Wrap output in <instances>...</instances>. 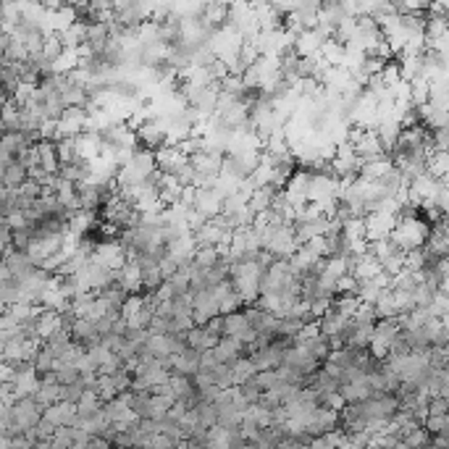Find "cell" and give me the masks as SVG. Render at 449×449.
Wrapping results in <instances>:
<instances>
[{
	"mask_svg": "<svg viewBox=\"0 0 449 449\" xmlns=\"http://www.w3.org/2000/svg\"><path fill=\"white\" fill-rule=\"evenodd\" d=\"M428 237V224L423 218H400L397 226L391 229L389 242L400 250V253H410V250H420Z\"/></svg>",
	"mask_w": 449,
	"mask_h": 449,
	"instance_id": "6da1fadb",
	"label": "cell"
},
{
	"mask_svg": "<svg viewBox=\"0 0 449 449\" xmlns=\"http://www.w3.org/2000/svg\"><path fill=\"white\" fill-rule=\"evenodd\" d=\"M400 323L397 318H389V321H376L373 323V336H371V345H368V352L371 358L376 360H384L389 355V347L391 342L400 336Z\"/></svg>",
	"mask_w": 449,
	"mask_h": 449,
	"instance_id": "7a4b0ae2",
	"label": "cell"
},
{
	"mask_svg": "<svg viewBox=\"0 0 449 449\" xmlns=\"http://www.w3.org/2000/svg\"><path fill=\"white\" fill-rule=\"evenodd\" d=\"M11 418H14V426H11V428H16L19 434H24V431H30V428H34V426L40 423V418H43V407L34 402L32 397H27V400H16V402L11 404Z\"/></svg>",
	"mask_w": 449,
	"mask_h": 449,
	"instance_id": "3957f363",
	"label": "cell"
},
{
	"mask_svg": "<svg viewBox=\"0 0 449 449\" xmlns=\"http://www.w3.org/2000/svg\"><path fill=\"white\" fill-rule=\"evenodd\" d=\"M281 365L284 368H292L295 373H299L302 378L305 376L315 373L318 368H321V362L308 352V347L305 345H292L284 349V355H281Z\"/></svg>",
	"mask_w": 449,
	"mask_h": 449,
	"instance_id": "277c9868",
	"label": "cell"
},
{
	"mask_svg": "<svg viewBox=\"0 0 449 449\" xmlns=\"http://www.w3.org/2000/svg\"><path fill=\"white\" fill-rule=\"evenodd\" d=\"M339 431V413H334L329 407H315L313 413L308 415V423H305V434L315 439V436H326Z\"/></svg>",
	"mask_w": 449,
	"mask_h": 449,
	"instance_id": "5b68a950",
	"label": "cell"
},
{
	"mask_svg": "<svg viewBox=\"0 0 449 449\" xmlns=\"http://www.w3.org/2000/svg\"><path fill=\"white\" fill-rule=\"evenodd\" d=\"M362 226H365V242L389 240L391 229L397 226V216L394 213H384V210H376V213L362 218Z\"/></svg>",
	"mask_w": 449,
	"mask_h": 449,
	"instance_id": "8992f818",
	"label": "cell"
},
{
	"mask_svg": "<svg viewBox=\"0 0 449 449\" xmlns=\"http://www.w3.org/2000/svg\"><path fill=\"white\" fill-rule=\"evenodd\" d=\"M11 384H14L16 400H27L40 387V376L32 365H19V368H14V381Z\"/></svg>",
	"mask_w": 449,
	"mask_h": 449,
	"instance_id": "52a82bcc",
	"label": "cell"
},
{
	"mask_svg": "<svg viewBox=\"0 0 449 449\" xmlns=\"http://www.w3.org/2000/svg\"><path fill=\"white\" fill-rule=\"evenodd\" d=\"M281 355H284V347L270 342L266 347H257L250 355V360H253V365L257 371H276L281 365Z\"/></svg>",
	"mask_w": 449,
	"mask_h": 449,
	"instance_id": "ba28073f",
	"label": "cell"
},
{
	"mask_svg": "<svg viewBox=\"0 0 449 449\" xmlns=\"http://www.w3.org/2000/svg\"><path fill=\"white\" fill-rule=\"evenodd\" d=\"M69 336H71V342L82 347L84 352L92 349V347L100 345V334H97V329H95V323H90V321H82V318H76L74 323H71Z\"/></svg>",
	"mask_w": 449,
	"mask_h": 449,
	"instance_id": "9c48e42d",
	"label": "cell"
},
{
	"mask_svg": "<svg viewBox=\"0 0 449 449\" xmlns=\"http://www.w3.org/2000/svg\"><path fill=\"white\" fill-rule=\"evenodd\" d=\"M152 158H155V168L161 171V174H176V168L184 165L189 158H184L179 152V148H174V145H163V148H158L152 152Z\"/></svg>",
	"mask_w": 449,
	"mask_h": 449,
	"instance_id": "30bf717a",
	"label": "cell"
},
{
	"mask_svg": "<svg viewBox=\"0 0 449 449\" xmlns=\"http://www.w3.org/2000/svg\"><path fill=\"white\" fill-rule=\"evenodd\" d=\"M210 352H213L216 362H221V365H231L237 358H247L244 355V345H242L240 339H234V336H221L218 345L213 347Z\"/></svg>",
	"mask_w": 449,
	"mask_h": 449,
	"instance_id": "8fae6325",
	"label": "cell"
},
{
	"mask_svg": "<svg viewBox=\"0 0 449 449\" xmlns=\"http://www.w3.org/2000/svg\"><path fill=\"white\" fill-rule=\"evenodd\" d=\"M116 284L126 292V295H139L142 292V268L135 260H126L121 270L116 273Z\"/></svg>",
	"mask_w": 449,
	"mask_h": 449,
	"instance_id": "7c38bea8",
	"label": "cell"
},
{
	"mask_svg": "<svg viewBox=\"0 0 449 449\" xmlns=\"http://www.w3.org/2000/svg\"><path fill=\"white\" fill-rule=\"evenodd\" d=\"M58 329H63V326H60V313H56V310H40V315L32 323V331L40 342H47Z\"/></svg>",
	"mask_w": 449,
	"mask_h": 449,
	"instance_id": "4fadbf2b",
	"label": "cell"
},
{
	"mask_svg": "<svg viewBox=\"0 0 449 449\" xmlns=\"http://www.w3.org/2000/svg\"><path fill=\"white\" fill-rule=\"evenodd\" d=\"M43 418L50 420L56 428H60V426H71L76 418V404H71V402L50 404V407L43 410Z\"/></svg>",
	"mask_w": 449,
	"mask_h": 449,
	"instance_id": "5bb4252c",
	"label": "cell"
},
{
	"mask_svg": "<svg viewBox=\"0 0 449 449\" xmlns=\"http://www.w3.org/2000/svg\"><path fill=\"white\" fill-rule=\"evenodd\" d=\"M34 152H37V165L45 168L47 174L58 171V155H56V142H34Z\"/></svg>",
	"mask_w": 449,
	"mask_h": 449,
	"instance_id": "9a60e30c",
	"label": "cell"
},
{
	"mask_svg": "<svg viewBox=\"0 0 449 449\" xmlns=\"http://www.w3.org/2000/svg\"><path fill=\"white\" fill-rule=\"evenodd\" d=\"M373 391L368 389L365 381H352V384H339V397L345 400V404H358L371 400Z\"/></svg>",
	"mask_w": 449,
	"mask_h": 449,
	"instance_id": "2e32d148",
	"label": "cell"
},
{
	"mask_svg": "<svg viewBox=\"0 0 449 449\" xmlns=\"http://www.w3.org/2000/svg\"><path fill=\"white\" fill-rule=\"evenodd\" d=\"M315 323H318V331H321L323 336H336V334H342V329H345L347 318L342 313H336L334 308H329Z\"/></svg>",
	"mask_w": 449,
	"mask_h": 449,
	"instance_id": "e0dca14e",
	"label": "cell"
},
{
	"mask_svg": "<svg viewBox=\"0 0 449 449\" xmlns=\"http://www.w3.org/2000/svg\"><path fill=\"white\" fill-rule=\"evenodd\" d=\"M58 352L53 349V347L43 345L40 347V352L34 355V362H32V368L37 371V376H45V373H53L56 368H58Z\"/></svg>",
	"mask_w": 449,
	"mask_h": 449,
	"instance_id": "ac0fdd59",
	"label": "cell"
},
{
	"mask_svg": "<svg viewBox=\"0 0 449 449\" xmlns=\"http://www.w3.org/2000/svg\"><path fill=\"white\" fill-rule=\"evenodd\" d=\"M32 400L40 404L43 410L50 407V404H58L60 402V384H47V381H40L37 391L32 394Z\"/></svg>",
	"mask_w": 449,
	"mask_h": 449,
	"instance_id": "d6986e66",
	"label": "cell"
},
{
	"mask_svg": "<svg viewBox=\"0 0 449 449\" xmlns=\"http://www.w3.org/2000/svg\"><path fill=\"white\" fill-rule=\"evenodd\" d=\"M231 381H234V387H240V384H247L255 373H257V368L253 365V360L250 358H237L231 365Z\"/></svg>",
	"mask_w": 449,
	"mask_h": 449,
	"instance_id": "ffe728a7",
	"label": "cell"
},
{
	"mask_svg": "<svg viewBox=\"0 0 449 449\" xmlns=\"http://www.w3.org/2000/svg\"><path fill=\"white\" fill-rule=\"evenodd\" d=\"M197 441L203 444V449H229V431H224L221 426H213Z\"/></svg>",
	"mask_w": 449,
	"mask_h": 449,
	"instance_id": "44dd1931",
	"label": "cell"
},
{
	"mask_svg": "<svg viewBox=\"0 0 449 449\" xmlns=\"http://www.w3.org/2000/svg\"><path fill=\"white\" fill-rule=\"evenodd\" d=\"M0 181H3V187H5V189L16 192V189H19V187L27 181V168H21L19 163L5 165V171L0 174Z\"/></svg>",
	"mask_w": 449,
	"mask_h": 449,
	"instance_id": "7402d4cb",
	"label": "cell"
},
{
	"mask_svg": "<svg viewBox=\"0 0 449 449\" xmlns=\"http://www.w3.org/2000/svg\"><path fill=\"white\" fill-rule=\"evenodd\" d=\"M218 260H221V253H218L216 247H197L195 255H192V266H195V268H203V270L216 268Z\"/></svg>",
	"mask_w": 449,
	"mask_h": 449,
	"instance_id": "603a6c76",
	"label": "cell"
},
{
	"mask_svg": "<svg viewBox=\"0 0 449 449\" xmlns=\"http://www.w3.org/2000/svg\"><path fill=\"white\" fill-rule=\"evenodd\" d=\"M420 428L428 436H449V415H426Z\"/></svg>",
	"mask_w": 449,
	"mask_h": 449,
	"instance_id": "cb8c5ba5",
	"label": "cell"
},
{
	"mask_svg": "<svg viewBox=\"0 0 449 449\" xmlns=\"http://www.w3.org/2000/svg\"><path fill=\"white\" fill-rule=\"evenodd\" d=\"M103 410V402H100V397L95 394V391H84L82 394V400L76 402V415H82V418H87V415H95V413H100Z\"/></svg>",
	"mask_w": 449,
	"mask_h": 449,
	"instance_id": "d4e9b609",
	"label": "cell"
},
{
	"mask_svg": "<svg viewBox=\"0 0 449 449\" xmlns=\"http://www.w3.org/2000/svg\"><path fill=\"white\" fill-rule=\"evenodd\" d=\"M40 56L47 60V63H56V60L63 56V45H60L58 34H53V32H47L45 40H43V50H40Z\"/></svg>",
	"mask_w": 449,
	"mask_h": 449,
	"instance_id": "484cf974",
	"label": "cell"
},
{
	"mask_svg": "<svg viewBox=\"0 0 449 449\" xmlns=\"http://www.w3.org/2000/svg\"><path fill=\"white\" fill-rule=\"evenodd\" d=\"M92 391L100 397V402H103V404L119 397V391H116V387H113V378H111V376L97 373V378H95V389H92Z\"/></svg>",
	"mask_w": 449,
	"mask_h": 449,
	"instance_id": "4316f807",
	"label": "cell"
},
{
	"mask_svg": "<svg viewBox=\"0 0 449 449\" xmlns=\"http://www.w3.org/2000/svg\"><path fill=\"white\" fill-rule=\"evenodd\" d=\"M253 384L260 391H273V389H279L284 381L279 378V373H276V371H257V373L253 376Z\"/></svg>",
	"mask_w": 449,
	"mask_h": 449,
	"instance_id": "83f0119b",
	"label": "cell"
},
{
	"mask_svg": "<svg viewBox=\"0 0 449 449\" xmlns=\"http://www.w3.org/2000/svg\"><path fill=\"white\" fill-rule=\"evenodd\" d=\"M210 378H213V387L221 389V391L234 387V381H231V368H229V365H221V362L210 371Z\"/></svg>",
	"mask_w": 449,
	"mask_h": 449,
	"instance_id": "f1b7e54d",
	"label": "cell"
},
{
	"mask_svg": "<svg viewBox=\"0 0 449 449\" xmlns=\"http://www.w3.org/2000/svg\"><path fill=\"white\" fill-rule=\"evenodd\" d=\"M305 347H308V352H310L318 362H323V360L329 358V352H331L329 342H326V336H323V334H318V336H313V339H308Z\"/></svg>",
	"mask_w": 449,
	"mask_h": 449,
	"instance_id": "f546056e",
	"label": "cell"
},
{
	"mask_svg": "<svg viewBox=\"0 0 449 449\" xmlns=\"http://www.w3.org/2000/svg\"><path fill=\"white\" fill-rule=\"evenodd\" d=\"M50 444H53V449H71V444H74V428L71 426L56 428L53 436H50Z\"/></svg>",
	"mask_w": 449,
	"mask_h": 449,
	"instance_id": "4dcf8cb0",
	"label": "cell"
},
{
	"mask_svg": "<svg viewBox=\"0 0 449 449\" xmlns=\"http://www.w3.org/2000/svg\"><path fill=\"white\" fill-rule=\"evenodd\" d=\"M3 218H5V226H8L11 231H21V229H30V226H32L30 221H27V216H24V213H21L19 208L8 210Z\"/></svg>",
	"mask_w": 449,
	"mask_h": 449,
	"instance_id": "1f68e13d",
	"label": "cell"
},
{
	"mask_svg": "<svg viewBox=\"0 0 449 449\" xmlns=\"http://www.w3.org/2000/svg\"><path fill=\"white\" fill-rule=\"evenodd\" d=\"M242 297L237 295V292H229L221 302H218V315H229V313H237V310H242Z\"/></svg>",
	"mask_w": 449,
	"mask_h": 449,
	"instance_id": "d6a6232c",
	"label": "cell"
},
{
	"mask_svg": "<svg viewBox=\"0 0 449 449\" xmlns=\"http://www.w3.org/2000/svg\"><path fill=\"white\" fill-rule=\"evenodd\" d=\"M402 441L410 449H423V447H428V444H431V436L426 434L423 428H415V431H410V434L404 436Z\"/></svg>",
	"mask_w": 449,
	"mask_h": 449,
	"instance_id": "836d02e7",
	"label": "cell"
},
{
	"mask_svg": "<svg viewBox=\"0 0 449 449\" xmlns=\"http://www.w3.org/2000/svg\"><path fill=\"white\" fill-rule=\"evenodd\" d=\"M449 413V400H441V397H434L426 404V415H447Z\"/></svg>",
	"mask_w": 449,
	"mask_h": 449,
	"instance_id": "e575fe53",
	"label": "cell"
},
{
	"mask_svg": "<svg viewBox=\"0 0 449 449\" xmlns=\"http://www.w3.org/2000/svg\"><path fill=\"white\" fill-rule=\"evenodd\" d=\"M56 381L60 387H69V384L79 381V371L76 368H56Z\"/></svg>",
	"mask_w": 449,
	"mask_h": 449,
	"instance_id": "d590c367",
	"label": "cell"
},
{
	"mask_svg": "<svg viewBox=\"0 0 449 449\" xmlns=\"http://www.w3.org/2000/svg\"><path fill=\"white\" fill-rule=\"evenodd\" d=\"M53 431H56V426L50 423V420L40 418V423L34 426V434H37V441H47L50 436H53Z\"/></svg>",
	"mask_w": 449,
	"mask_h": 449,
	"instance_id": "8d00e7d4",
	"label": "cell"
},
{
	"mask_svg": "<svg viewBox=\"0 0 449 449\" xmlns=\"http://www.w3.org/2000/svg\"><path fill=\"white\" fill-rule=\"evenodd\" d=\"M203 329L208 331L210 336H218V339H221V336H224V315H216V318H210V321L205 323V326H203Z\"/></svg>",
	"mask_w": 449,
	"mask_h": 449,
	"instance_id": "74e56055",
	"label": "cell"
},
{
	"mask_svg": "<svg viewBox=\"0 0 449 449\" xmlns=\"http://www.w3.org/2000/svg\"><path fill=\"white\" fill-rule=\"evenodd\" d=\"M216 365H218V362H216V358H213V352H200V371H213V368H216Z\"/></svg>",
	"mask_w": 449,
	"mask_h": 449,
	"instance_id": "f35d334b",
	"label": "cell"
},
{
	"mask_svg": "<svg viewBox=\"0 0 449 449\" xmlns=\"http://www.w3.org/2000/svg\"><path fill=\"white\" fill-rule=\"evenodd\" d=\"M87 449H113V447H111V441H105L103 436H90Z\"/></svg>",
	"mask_w": 449,
	"mask_h": 449,
	"instance_id": "ab89813d",
	"label": "cell"
},
{
	"mask_svg": "<svg viewBox=\"0 0 449 449\" xmlns=\"http://www.w3.org/2000/svg\"><path fill=\"white\" fill-rule=\"evenodd\" d=\"M32 449H53V444H50V439H47V441H37Z\"/></svg>",
	"mask_w": 449,
	"mask_h": 449,
	"instance_id": "60d3db41",
	"label": "cell"
},
{
	"mask_svg": "<svg viewBox=\"0 0 449 449\" xmlns=\"http://www.w3.org/2000/svg\"><path fill=\"white\" fill-rule=\"evenodd\" d=\"M391 449H410V447H407L404 441H397V444H394V447H391Z\"/></svg>",
	"mask_w": 449,
	"mask_h": 449,
	"instance_id": "b9f144b4",
	"label": "cell"
}]
</instances>
